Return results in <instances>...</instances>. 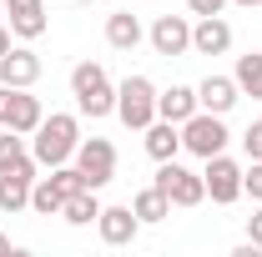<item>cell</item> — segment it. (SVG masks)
<instances>
[{
  "mask_svg": "<svg viewBox=\"0 0 262 257\" xmlns=\"http://www.w3.org/2000/svg\"><path fill=\"white\" fill-rule=\"evenodd\" d=\"M192 111H202V106H196V86H171V91H157V116H162V121H177V126H182Z\"/></svg>",
  "mask_w": 262,
  "mask_h": 257,
  "instance_id": "cell-15",
  "label": "cell"
},
{
  "mask_svg": "<svg viewBox=\"0 0 262 257\" xmlns=\"http://www.w3.org/2000/svg\"><path fill=\"white\" fill-rule=\"evenodd\" d=\"M177 152H182V126L157 116V121L146 126V157H151V161H171Z\"/></svg>",
  "mask_w": 262,
  "mask_h": 257,
  "instance_id": "cell-16",
  "label": "cell"
},
{
  "mask_svg": "<svg viewBox=\"0 0 262 257\" xmlns=\"http://www.w3.org/2000/svg\"><path fill=\"white\" fill-rule=\"evenodd\" d=\"M151 187H162L166 202L171 207H202L207 202V182H202V172H187L182 161H157V182Z\"/></svg>",
  "mask_w": 262,
  "mask_h": 257,
  "instance_id": "cell-5",
  "label": "cell"
},
{
  "mask_svg": "<svg viewBox=\"0 0 262 257\" xmlns=\"http://www.w3.org/2000/svg\"><path fill=\"white\" fill-rule=\"evenodd\" d=\"M61 217H66L71 227H91V222L101 217V202H96V192H76V197H66Z\"/></svg>",
  "mask_w": 262,
  "mask_h": 257,
  "instance_id": "cell-21",
  "label": "cell"
},
{
  "mask_svg": "<svg viewBox=\"0 0 262 257\" xmlns=\"http://www.w3.org/2000/svg\"><path fill=\"white\" fill-rule=\"evenodd\" d=\"M40 96H31V86H0V126L20 131V136H31L40 126Z\"/></svg>",
  "mask_w": 262,
  "mask_h": 257,
  "instance_id": "cell-7",
  "label": "cell"
},
{
  "mask_svg": "<svg viewBox=\"0 0 262 257\" xmlns=\"http://www.w3.org/2000/svg\"><path fill=\"white\" fill-rule=\"evenodd\" d=\"M71 96H76V106H81V116H91V121H101V116L116 111V86L106 81V66L101 61L71 66Z\"/></svg>",
  "mask_w": 262,
  "mask_h": 257,
  "instance_id": "cell-2",
  "label": "cell"
},
{
  "mask_svg": "<svg viewBox=\"0 0 262 257\" xmlns=\"http://www.w3.org/2000/svg\"><path fill=\"white\" fill-rule=\"evenodd\" d=\"M76 166H81L86 187L101 192L106 182H116V146H111L106 136H86V141L76 146Z\"/></svg>",
  "mask_w": 262,
  "mask_h": 257,
  "instance_id": "cell-6",
  "label": "cell"
},
{
  "mask_svg": "<svg viewBox=\"0 0 262 257\" xmlns=\"http://www.w3.org/2000/svg\"><path fill=\"white\" fill-rule=\"evenodd\" d=\"M76 146H81V121L66 116V111L40 116V126L31 131V157L40 161V166H61V161H71Z\"/></svg>",
  "mask_w": 262,
  "mask_h": 257,
  "instance_id": "cell-1",
  "label": "cell"
},
{
  "mask_svg": "<svg viewBox=\"0 0 262 257\" xmlns=\"http://www.w3.org/2000/svg\"><path fill=\"white\" fill-rule=\"evenodd\" d=\"M106 46H111V51H136V46H141V20H136L131 10L106 15Z\"/></svg>",
  "mask_w": 262,
  "mask_h": 257,
  "instance_id": "cell-17",
  "label": "cell"
},
{
  "mask_svg": "<svg viewBox=\"0 0 262 257\" xmlns=\"http://www.w3.org/2000/svg\"><path fill=\"white\" fill-rule=\"evenodd\" d=\"M10 51V26H0V56Z\"/></svg>",
  "mask_w": 262,
  "mask_h": 257,
  "instance_id": "cell-27",
  "label": "cell"
},
{
  "mask_svg": "<svg viewBox=\"0 0 262 257\" xmlns=\"http://www.w3.org/2000/svg\"><path fill=\"white\" fill-rule=\"evenodd\" d=\"M96 232H101V242H106V247H131V242H136V232H141V217H136L131 207H101Z\"/></svg>",
  "mask_w": 262,
  "mask_h": 257,
  "instance_id": "cell-10",
  "label": "cell"
},
{
  "mask_svg": "<svg viewBox=\"0 0 262 257\" xmlns=\"http://www.w3.org/2000/svg\"><path fill=\"white\" fill-rule=\"evenodd\" d=\"M192 51H196V56H227V51H232V26L222 20V15H196Z\"/></svg>",
  "mask_w": 262,
  "mask_h": 257,
  "instance_id": "cell-12",
  "label": "cell"
},
{
  "mask_svg": "<svg viewBox=\"0 0 262 257\" xmlns=\"http://www.w3.org/2000/svg\"><path fill=\"white\" fill-rule=\"evenodd\" d=\"M61 207H66V192L51 182V177H35V187H31V212H35V217H61Z\"/></svg>",
  "mask_w": 262,
  "mask_h": 257,
  "instance_id": "cell-19",
  "label": "cell"
},
{
  "mask_svg": "<svg viewBox=\"0 0 262 257\" xmlns=\"http://www.w3.org/2000/svg\"><path fill=\"white\" fill-rule=\"evenodd\" d=\"M116 116H121V126L146 131L157 121V86H151L146 76H126V81L116 86Z\"/></svg>",
  "mask_w": 262,
  "mask_h": 257,
  "instance_id": "cell-3",
  "label": "cell"
},
{
  "mask_svg": "<svg viewBox=\"0 0 262 257\" xmlns=\"http://www.w3.org/2000/svg\"><path fill=\"white\" fill-rule=\"evenodd\" d=\"M151 51L157 56H187L192 51V26H187V15H157L151 20Z\"/></svg>",
  "mask_w": 262,
  "mask_h": 257,
  "instance_id": "cell-9",
  "label": "cell"
},
{
  "mask_svg": "<svg viewBox=\"0 0 262 257\" xmlns=\"http://www.w3.org/2000/svg\"><path fill=\"white\" fill-rule=\"evenodd\" d=\"M40 81V56L31 46H10L0 56V86H35Z\"/></svg>",
  "mask_w": 262,
  "mask_h": 257,
  "instance_id": "cell-11",
  "label": "cell"
},
{
  "mask_svg": "<svg viewBox=\"0 0 262 257\" xmlns=\"http://www.w3.org/2000/svg\"><path fill=\"white\" fill-rule=\"evenodd\" d=\"M187 10H192V15H222L227 0H187Z\"/></svg>",
  "mask_w": 262,
  "mask_h": 257,
  "instance_id": "cell-25",
  "label": "cell"
},
{
  "mask_svg": "<svg viewBox=\"0 0 262 257\" xmlns=\"http://www.w3.org/2000/svg\"><path fill=\"white\" fill-rule=\"evenodd\" d=\"M202 182H207V197H212L217 207H232V202L242 197V166H237L227 152H217V157H207Z\"/></svg>",
  "mask_w": 262,
  "mask_h": 257,
  "instance_id": "cell-8",
  "label": "cell"
},
{
  "mask_svg": "<svg viewBox=\"0 0 262 257\" xmlns=\"http://www.w3.org/2000/svg\"><path fill=\"white\" fill-rule=\"evenodd\" d=\"M232 5H262V0H232Z\"/></svg>",
  "mask_w": 262,
  "mask_h": 257,
  "instance_id": "cell-29",
  "label": "cell"
},
{
  "mask_svg": "<svg viewBox=\"0 0 262 257\" xmlns=\"http://www.w3.org/2000/svg\"><path fill=\"white\" fill-rule=\"evenodd\" d=\"M242 192H252V202H262V161H252L242 172Z\"/></svg>",
  "mask_w": 262,
  "mask_h": 257,
  "instance_id": "cell-23",
  "label": "cell"
},
{
  "mask_svg": "<svg viewBox=\"0 0 262 257\" xmlns=\"http://www.w3.org/2000/svg\"><path fill=\"white\" fill-rule=\"evenodd\" d=\"M237 96H242V91H237L232 76H207V81L196 86V106H202V111H217V116H227L232 106H237Z\"/></svg>",
  "mask_w": 262,
  "mask_h": 257,
  "instance_id": "cell-14",
  "label": "cell"
},
{
  "mask_svg": "<svg viewBox=\"0 0 262 257\" xmlns=\"http://www.w3.org/2000/svg\"><path fill=\"white\" fill-rule=\"evenodd\" d=\"M131 212H136L141 222H166V217H171V202H166L162 187H146V192L131 197Z\"/></svg>",
  "mask_w": 262,
  "mask_h": 257,
  "instance_id": "cell-20",
  "label": "cell"
},
{
  "mask_svg": "<svg viewBox=\"0 0 262 257\" xmlns=\"http://www.w3.org/2000/svg\"><path fill=\"white\" fill-rule=\"evenodd\" d=\"M5 15H10V35L20 40L46 35V0H5Z\"/></svg>",
  "mask_w": 262,
  "mask_h": 257,
  "instance_id": "cell-13",
  "label": "cell"
},
{
  "mask_svg": "<svg viewBox=\"0 0 262 257\" xmlns=\"http://www.w3.org/2000/svg\"><path fill=\"white\" fill-rule=\"evenodd\" d=\"M232 81H237V91H242V96L262 101V51H247V56H237V71H232Z\"/></svg>",
  "mask_w": 262,
  "mask_h": 257,
  "instance_id": "cell-18",
  "label": "cell"
},
{
  "mask_svg": "<svg viewBox=\"0 0 262 257\" xmlns=\"http://www.w3.org/2000/svg\"><path fill=\"white\" fill-rule=\"evenodd\" d=\"M26 152H31V146H26V136H20V131L0 126V172H5L15 157H26Z\"/></svg>",
  "mask_w": 262,
  "mask_h": 257,
  "instance_id": "cell-22",
  "label": "cell"
},
{
  "mask_svg": "<svg viewBox=\"0 0 262 257\" xmlns=\"http://www.w3.org/2000/svg\"><path fill=\"white\" fill-rule=\"evenodd\" d=\"M242 146H247V157L262 161V121H252V126L242 131Z\"/></svg>",
  "mask_w": 262,
  "mask_h": 257,
  "instance_id": "cell-24",
  "label": "cell"
},
{
  "mask_svg": "<svg viewBox=\"0 0 262 257\" xmlns=\"http://www.w3.org/2000/svg\"><path fill=\"white\" fill-rule=\"evenodd\" d=\"M227 141H232V131L227 121L217 116V111H192L187 121H182V146L192 152V157H217V152H227Z\"/></svg>",
  "mask_w": 262,
  "mask_h": 257,
  "instance_id": "cell-4",
  "label": "cell"
},
{
  "mask_svg": "<svg viewBox=\"0 0 262 257\" xmlns=\"http://www.w3.org/2000/svg\"><path fill=\"white\" fill-rule=\"evenodd\" d=\"M247 242H257V247H262V207L247 217Z\"/></svg>",
  "mask_w": 262,
  "mask_h": 257,
  "instance_id": "cell-26",
  "label": "cell"
},
{
  "mask_svg": "<svg viewBox=\"0 0 262 257\" xmlns=\"http://www.w3.org/2000/svg\"><path fill=\"white\" fill-rule=\"evenodd\" d=\"M0 252H10V237H5V232H0Z\"/></svg>",
  "mask_w": 262,
  "mask_h": 257,
  "instance_id": "cell-28",
  "label": "cell"
}]
</instances>
